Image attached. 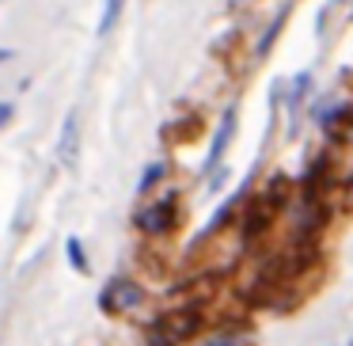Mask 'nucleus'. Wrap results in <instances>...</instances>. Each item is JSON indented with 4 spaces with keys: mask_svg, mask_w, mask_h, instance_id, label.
I'll return each instance as SVG.
<instances>
[{
    "mask_svg": "<svg viewBox=\"0 0 353 346\" xmlns=\"http://www.w3.org/2000/svg\"><path fill=\"white\" fill-rule=\"evenodd\" d=\"M232 133H236V110H224L221 126H216V133H213V145H209V156H205V171H216V164H221Z\"/></svg>",
    "mask_w": 353,
    "mask_h": 346,
    "instance_id": "nucleus-5",
    "label": "nucleus"
},
{
    "mask_svg": "<svg viewBox=\"0 0 353 346\" xmlns=\"http://www.w3.org/2000/svg\"><path fill=\"white\" fill-rule=\"evenodd\" d=\"M201 323L205 320H201L198 305L171 308L168 316H156V320L148 323V346H183L201 331Z\"/></svg>",
    "mask_w": 353,
    "mask_h": 346,
    "instance_id": "nucleus-1",
    "label": "nucleus"
},
{
    "mask_svg": "<svg viewBox=\"0 0 353 346\" xmlns=\"http://www.w3.org/2000/svg\"><path fill=\"white\" fill-rule=\"evenodd\" d=\"M8 57H12V54H8V50H0V61H8Z\"/></svg>",
    "mask_w": 353,
    "mask_h": 346,
    "instance_id": "nucleus-13",
    "label": "nucleus"
},
{
    "mask_svg": "<svg viewBox=\"0 0 353 346\" xmlns=\"http://www.w3.org/2000/svg\"><path fill=\"white\" fill-rule=\"evenodd\" d=\"M345 141H350V145H353V126H350V133H345Z\"/></svg>",
    "mask_w": 353,
    "mask_h": 346,
    "instance_id": "nucleus-14",
    "label": "nucleus"
},
{
    "mask_svg": "<svg viewBox=\"0 0 353 346\" xmlns=\"http://www.w3.org/2000/svg\"><path fill=\"white\" fill-rule=\"evenodd\" d=\"M77 130H80V122H77V110H69L65 115V126H61V145H57V160L65 164V168H72L77 164Z\"/></svg>",
    "mask_w": 353,
    "mask_h": 346,
    "instance_id": "nucleus-7",
    "label": "nucleus"
},
{
    "mask_svg": "<svg viewBox=\"0 0 353 346\" xmlns=\"http://www.w3.org/2000/svg\"><path fill=\"white\" fill-rule=\"evenodd\" d=\"M12 110H16L12 103H0V126H8V122H12Z\"/></svg>",
    "mask_w": 353,
    "mask_h": 346,
    "instance_id": "nucleus-12",
    "label": "nucleus"
},
{
    "mask_svg": "<svg viewBox=\"0 0 353 346\" xmlns=\"http://www.w3.org/2000/svg\"><path fill=\"white\" fill-rule=\"evenodd\" d=\"M163 175H168V164H152V168H148V171H145V175H141V183H137V191H141V194H148V191H152V186H156V183H160V179H163Z\"/></svg>",
    "mask_w": 353,
    "mask_h": 346,
    "instance_id": "nucleus-10",
    "label": "nucleus"
},
{
    "mask_svg": "<svg viewBox=\"0 0 353 346\" xmlns=\"http://www.w3.org/2000/svg\"><path fill=\"white\" fill-rule=\"evenodd\" d=\"M145 300H148V293L141 282H133V278H110V282L103 285L99 308L110 316H130V312H137Z\"/></svg>",
    "mask_w": 353,
    "mask_h": 346,
    "instance_id": "nucleus-2",
    "label": "nucleus"
},
{
    "mask_svg": "<svg viewBox=\"0 0 353 346\" xmlns=\"http://www.w3.org/2000/svg\"><path fill=\"white\" fill-rule=\"evenodd\" d=\"M270 221H274V206H270L266 198H259V202L247 206V217H243V224H239V232H243V240H259V236H266Z\"/></svg>",
    "mask_w": 353,
    "mask_h": 346,
    "instance_id": "nucleus-4",
    "label": "nucleus"
},
{
    "mask_svg": "<svg viewBox=\"0 0 353 346\" xmlns=\"http://www.w3.org/2000/svg\"><path fill=\"white\" fill-rule=\"evenodd\" d=\"M65 251H69V267L84 274V270H88V255H84V244H80L77 236H69V240H65Z\"/></svg>",
    "mask_w": 353,
    "mask_h": 346,
    "instance_id": "nucleus-8",
    "label": "nucleus"
},
{
    "mask_svg": "<svg viewBox=\"0 0 353 346\" xmlns=\"http://www.w3.org/2000/svg\"><path fill=\"white\" fill-rule=\"evenodd\" d=\"M133 224H137L141 232H148V236H163V232H171V224H175V198H160V202L141 206L137 217H133Z\"/></svg>",
    "mask_w": 353,
    "mask_h": 346,
    "instance_id": "nucleus-3",
    "label": "nucleus"
},
{
    "mask_svg": "<svg viewBox=\"0 0 353 346\" xmlns=\"http://www.w3.org/2000/svg\"><path fill=\"white\" fill-rule=\"evenodd\" d=\"M122 4L125 0H103V19H99V31L107 35L110 27L118 23V16H122Z\"/></svg>",
    "mask_w": 353,
    "mask_h": 346,
    "instance_id": "nucleus-9",
    "label": "nucleus"
},
{
    "mask_svg": "<svg viewBox=\"0 0 353 346\" xmlns=\"http://www.w3.org/2000/svg\"><path fill=\"white\" fill-rule=\"evenodd\" d=\"M277 31H281V16H277V19H274V27H270V35H266V39H262V42H259V54H270V42H274V39H277Z\"/></svg>",
    "mask_w": 353,
    "mask_h": 346,
    "instance_id": "nucleus-11",
    "label": "nucleus"
},
{
    "mask_svg": "<svg viewBox=\"0 0 353 346\" xmlns=\"http://www.w3.org/2000/svg\"><path fill=\"white\" fill-rule=\"evenodd\" d=\"M198 346H254V331L243 327V323H228V327L205 335Z\"/></svg>",
    "mask_w": 353,
    "mask_h": 346,
    "instance_id": "nucleus-6",
    "label": "nucleus"
}]
</instances>
